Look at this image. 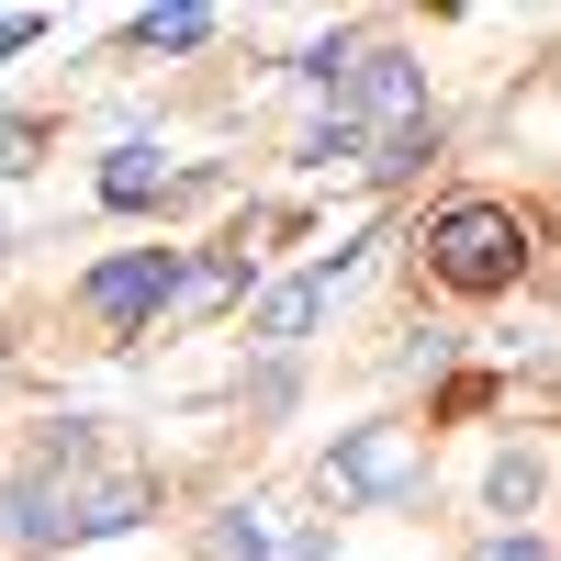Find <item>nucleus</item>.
<instances>
[{
	"mask_svg": "<svg viewBox=\"0 0 561 561\" xmlns=\"http://www.w3.org/2000/svg\"><path fill=\"white\" fill-rule=\"evenodd\" d=\"M517 259H528V225L505 214V203H449L427 225V270L449 280V293H505Z\"/></svg>",
	"mask_w": 561,
	"mask_h": 561,
	"instance_id": "obj_1",
	"label": "nucleus"
},
{
	"mask_svg": "<svg viewBox=\"0 0 561 561\" xmlns=\"http://www.w3.org/2000/svg\"><path fill=\"white\" fill-rule=\"evenodd\" d=\"M325 494L337 505H404V494H427V438L415 427H359L325 449Z\"/></svg>",
	"mask_w": 561,
	"mask_h": 561,
	"instance_id": "obj_2",
	"label": "nucleus"
},
{
	"mask_svg": "<svg viewBox=\"0 0 561 561\" xmlns=\"http://www.w3.org/2000/svg\"><path fill=\"white\" fill-rule=\"evenodd\" d=\"M337 124L359 135V124H382V135H404V124H427V79H415V57L404 45H348V68H337Z\"/></svg>",
	"mask_w": 561,
	"mask_h": 561,
	"instance_id": "obj_3",
	"label": "nucleus"
},
{
	"mask_svg": "<svg viewBox=\"0 0 561 561\" xmlns=\"http://www.w3.org/2000/svg\"><path fill=\"white\" fill-rule=\"evenodd\" d=\"M79 304L102 314V325H147L158 304H180V259L169 248H124V259H102L79 280Z\"/></svg>",
	"mask_w": 561,
	"mask_h": 561,
	"instance_id": "obj_4",
	"label": "nucleus"
},
{
	"mask_svg": "<svg viewBox=\"0 0 561 561\" xmlns=\"http://www.w3.org/2000/svg\"><path fill=\"white\" fill-rule=\"evenodd\" d=\"M325 293H337V270H304V280H280V293L248 314V337H270V348H293V337H314V314H325Z\"/></svg>",
	"mask_w": 561,
	"mask_h": 561,
	"instance_id": "obj_5",
	"label": "nucleus"
},
{
	"mask_svg": "<svg viewBox=\"0 0 561 561\" xmlns=\"http://www.w3.org/2000/svg\"><path fill=\"white\" fill-rule=\"evenodd\" d=\"M539 494H550V449H494V472H483V517H539Z\"/></svg>",
	"mask_w": 561,
	"mask_h": 561,
	"instance_id": "obj_6",
	"label": "nucleus"
},
{
	"mask_svg": "<svg viewBox=\"0 0 561 561\" xmlns=\"http://www.w3.org/2000/svg\"><path fill=\"white\" fill-rule=\"evenodd\" d=\"M180 180H169V158L158 147H113V169H102V203H124V214H147V203H169Z\"/></svg>",
	"mask_w": 561,
	"mask_h": 561,
	"instance_id": "obj_7",
	"label": "nucleus"
},
{
	"mask_svg": "<svg viewBox=\"0 0 561 561\" xmlns=\"http://www.w3.org/2000/svg\"><path fill=\"white\" fill-rule=\"evenodd\" d=\"M203 34H214V12H192V0H180V12H135V45H169V57L203 45Z\"/></svg>",
	"mask_w": 561,
	"mask_h": 561,
	"instance_id": "obj_8",
	"label": "nucleus"
},
{
	"mask_svg": "<svg viewBox=\"0 0 561 561\" xmlns=\"http://www.w3.org/2000/svg\"><path fill=\"white\" fill-rule=\"evenodd\" d=\"M427 147H438V124H404V135H382V147H370V180H404Z\"/></svg>",
	"mask_w": 561,
	"mask_h": 561,
	"instance_id": "obj_9",
	"label": "nucleus"
},
{
	"mask_svg": "<svg viewBox=\"0 0 561 561\" xmlns=\"http://www.w3.org/2000/svg\"><path fill=\"white\" fill-rule=\"evenodd\" d=\"M214 550H225V561H270V517H259V505H248V517H225Z\"/></svg>",
	"mask_w": 561,
	"mask_h": 561,
	"instance_id": "obj_10",
	"label": "nucleus"
},
{
	"mask_svg": "<svg viewBox=\"0 0 561 561\" xmlns=\"http://www.w3.org/2000/svg\"><path fill=\"white\" fill-rule=\"evenodd\" d=\"M34 147H45V124L34 113H0V169H34Z\"/></svg>",
	"mask_w": 561,
	"mask_h": 561,
	"instance_id": "obj_11",
	"label": "nucleus"
},
{
	"mask_svg": "<svg viewBox=\"0 0 561 561\" xmlns=\"http://www.w3.org/2000/svg\"><path fill=\"white\" fill-rule=\"evenodd\" d=\"M472 561H550V550H539V539H528V528H494V539H483V550H472Z\"/></svg>",
	"mask_w": 561,
	"mask_h": 561,
	"instance_id": "obj_12",
	"label": "nucleus"
},
{
	"mask_svg": "<svg viewBox=\"0 0 561 561\" xmlns=\"http://www.w3.org/2000/svg\"><path fill=\"white\" fill-rule=\"evenodd\" d=\"M12 45H34V12H23V23H0V57H12Z\"/></svg>",
	"mask_w": 561,
	"mask_h": 561,
	"instance_id": "obj_13",
	"label": "nucleus"
}]
</instances>
